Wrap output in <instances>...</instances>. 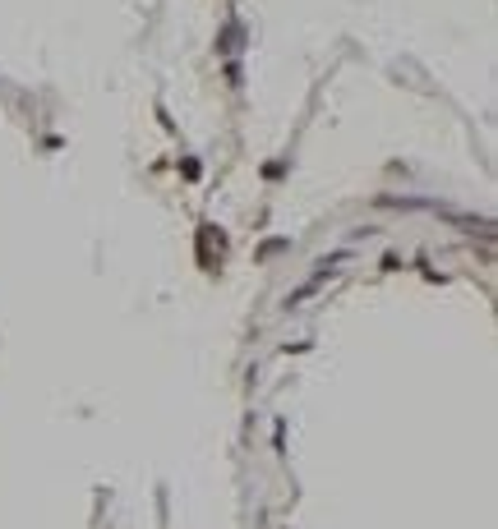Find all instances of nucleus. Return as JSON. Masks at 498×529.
Returning a JSON list of instances; mask_svg holds the SVG:
<instances>
[]
</instances>
